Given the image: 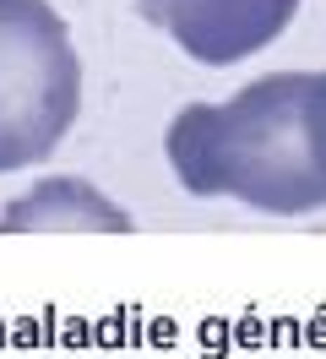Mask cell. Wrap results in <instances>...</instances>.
Listing matches in <instances>:
<instances>
[{"label":"cell","instance_id":"6da1fadb","mask_svg":"<svg viewBox=\"0 0 326 359\" xmlns=\"http://www.w3.org/2000/svg\"><path fill=\"white\" fill-rule=\"evenodd\" d=\"M174 180L299 218L326 207V71H278L223 104H191L169 126Z\"/></svg>","mask_w":326,"mask_h":359},{"label":"cell","instance_id":"7a4b0ae2","mask_svg":"<svg viewBox=\"0 0 326 359\" xmlns=\"http://www.w3.org/2000/svg\"><path fill=\"white\" fill-rule=\"evenodd\" d=\"M82 109V60L49 0H0V175L33 169Z\"/></svg>","mask_w":326,"mask_h":359},{"label":"cell","instance_id":"3957f363","mask_svg":"<svg viewBox=\"0 0 326 359\" xmlns=\"http://www.w3.org/2000/svg\"><path fill=\"white\" fill-rule=\"evenodd\" d=\"M136 6L201 66H234L266 49L299 11V0H136Z\"/></svg>","mask_w":326,"mask_h":359}]
</instances>
